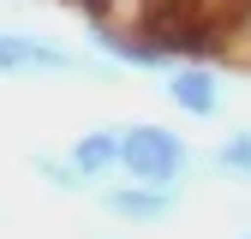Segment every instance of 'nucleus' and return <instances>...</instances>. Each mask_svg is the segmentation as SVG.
I'll return each instance as SVG.
<instances>
[{
    "label": "nucleus",
    "mask_w": 251,
    "mask_h": 239,
    "mask_svg": "<svg viewBox=\"0 0 251 239\" xmlns=\"http://www.w3.org/2000/svg\"><path fill=\"white\" fill-rule=\"evenodd\" d=\"M84 239H120V233H84Z\"/></svg>",
    "instance_id": "9"
},
{
    "label": "nucleus",
    "mask_w": 251,
    "mask_h": 239,
    "mask_svg": "<svg viewBox=\"0 0 251 239\" xmlns=\"http://www.w3.org/2000/svg\"><path fill=\"white\" fill-rule=\"evenodd\" d=\"M162 96H168L179 114H192V120H215V114H227V78L215 72V66L185 60V66H174V72L162 78Z\"/></svg>",
    "instance_id": "4"
},
{
    "label": "nucleus",
    "mask_w": 251,
    "mask_h": 239,
    "mask_svg": "<svg viewBox=\"0 0 251 239\" xmlns=\"http://www.w3.org/2000/svg\"><path fill=\"white\" fill-rule=\"evenodd\" d=\"M114 227H162L185 209V191H162V186H138V179H114L90 197Z\"/></svg>",
    "instance_id": "3"
},
{
    "label": "nucleus",
    "mask_w": 251,
    "mask_h": 239,
    "mask_svg": "<svg viewBox=\"0 0 251 239\" xmlns=\"http://www.w3.org/2000/svg\"><path fill=\"white\" fill-rule=\"evenodd\" d=\"M66 156L78 162V173L90 179V186H114V179L126 173L120 167V126H90V132H78L72 143H66Z\"/></svg>",
    "instance_id": "5"
},
{
    "label": "nucleus",
    "mask_w": 251,
    "mask_h": 239,
    "mask_svg": "<svg viewBox=\"0 0 251 239\" xmlns=\"http://www.w3.org/2000/svg\"><path fill=\"white\" fill-rule=\"evenodd\" d=\"M0 6H36V0H0Z\"/></svg>",
    "instance_id": "8"
},
{
    "label": "nucleus",
    "mask_w": 251,
    "mask_h": 239,
    "mask_svg": "<svg viewBox=\"0 0 251 239\" xmlns=\"http://www.w3.org/2000/svg\"><path fill=\"white\" fill-rule=\"evenodd\" d=\"M66 72H102V66L90 54H78L72 42L0 24V78H66Z\"/></svg>",
    "instance_id": "2"
},
{
    "label": "nucleus",
    "mask_w": 251,
    "mask_h": 239,
    "mask_svg": "<svg viewBox=\"0 0 251 239\" xmlns=\"http://www.w3.org/2000/svg\"><path fill=\"white\" fill-rule=\"evenodd\" d=\"M120 167H126V179H138V186L185 191V179H192V167H198V149L174 126L132 120V126H120Z\"/></svg>",
    "instance_id": "1"
},
{
    "label": "nucleus",
    "mask_w": 251,
    "mask_h": 239,
    "mask_svg": "<svg viewBox=\"0 0 251 239\" xmlns=\"http://www.w3.org/2000/svg\"><path fill=\"white\" fill-rule=\"evenodd\" d=\"M30 173H36L54 197H96V186L78 173V162L66 149H30Z\"/></svg>",
    "instance_id": "6"
},
{
    "label": "nucleus",
    "mask_w": 251,
    "mask_h": 239,
    "mask_svg": "<svg viewBox=\"0 0 251 239\" xmlns=\"http://www.w3.org/2000/svg\"><path fill=\"white\" fill-rule=\"evenodd\" d=\"M239 239H251V233H239Z\"/></svg>",
    "instance_id": "10"
},
{
    "label": "nucleus",
    "mask_w": 251,
    "mask_h": 239,
    "mask_svg": "<svg viewBox=\"0 0 251 239\" xmlns=\"http://www.w3.org/2000/svg\"><path fill=\"white\" fill-rule=\"evenodd\" d=\"M209 167L222 179H233V186H251V126H233L222 143H215L209 149Z\"/></svg>",
    "instance_id": "7"
}]
</instances>
